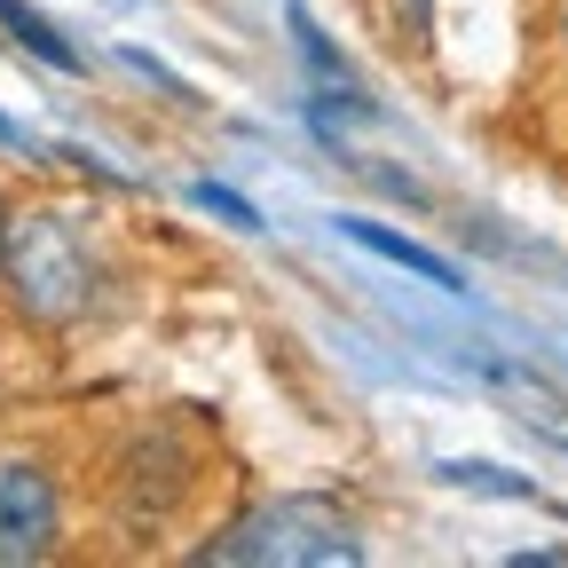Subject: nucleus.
<instances>
[{
	"instance_id": "1a4fd4ad",
	"label": "nucleus",
	"mask_w": 568,
	"mask_h": 568,
	"mask_svg": "<svg viewBox=\"0 0 568 568\" xmlns=\"http://www.w3.org/2000/svg\"><path fill=\"white\" fill-rule=\"evenodd\" d=\"M0 245H9V205H0Z\"/></svg>"
},
{
	"instance_id": "7ed1b4c3",
	"label": "nucleus",
	"mask_w": 568,
	"mask_h": 568,
	"mask_svg": "<svg viewBox=\"0 0 568 568\" xmlns=\"http://www.w3.org/2000/svg\"><path fill=\"white\" fill-rule=\"evenodd\" d=\"M63 545V481L40 458H0V568H32Z\"/></svg>"
},
{
	"instance_id": "20e7f679",
	"label": "nucleus",
	"mask_w": 568,
	"mask_h": 568,
	"mask_svg": "<svg viewBox=\"0 0 568 568\" xmlns=\"http://www.w3.org/2000/svg\"><path fill=\"white\" fill-rule=\"evenodd\" d=\"M339 237L364 245V253H379V261H395V268H410V276H426V284H443V293H458V268H450L443 253H426V245H410V237L364 222V213H339Z\"/></svg>"
},
{
	"instance_id": "f257e3e1",
	"label": "nucleus",
	"mask_w": 568,
	"mask_h": 568,
	"mask_svg": "<svg viewBox=\"0 0 568 568\" xmlns=\"http://www.w3.org/2000/svg\"><path fill=\"white\" fill-rule=\"evenodd\" d=\"M103 261L80 230V213L40 205L24 222H9V245H0V293L32 332H71L103 308Z\"/></svg>"
},
{
	"instance_id": "6e6552de",
	"label": "nucleus",
	"mask_w": 568,
	"mask_h": 568,
	"mask_svg": "<svg viewBox=\"0 0 568 568\" xmlns=\"http://www.w3.org/2000/svg\"><path fill=\"white\" fill-rule=\"evenodd\" d=\"M552 32H560V55H568V0H560V17H552Z\"/></svg>"
},
{
	"instance_id": "423d86ee",
	"label": "nucleus",
	"mask_w": 568,
	"mask_h": 568,
	"mask_svg": "<svg viewBox=\"0 0 568 568\" xmlns=\"http://www.w3.org/2000/svg\"><path fill=\"white\" fill-rule=\"evenodd\" d=\"M190 197H197L205 213H222V222H237V230H261V213H253V205H245L237 190H222V182H197Z\"/></svg>"
},
{
	"instance_id": "0eeeda50",
	"label": "nucleus",
	"mask_w": 568,
	"mask_h": 568,
	"mask_svg": "<svg viewBox=\"0 0 568 568\" xmlns=\"http://www.w3.org/2000/svg\"><path fill=\"white\" fill-rule=\"evenodd\" d=\"M0 142H9V151H40V142H32V134H24L17 119H0Z\"/></svg>"
},
{
	"instance_id": "f03ea898",
	"label": "nucleus",
	"mask_w": 568,
	"mask_h": 568,
	"mask_svg": "<svg viewBox=\"0 0 568 568\" xmlns=\"http://www.w3.org/2000/svg\"><path fill=\"white\" fill-rule=\"evenodd\" d=\"M205 568H355L364 529H355L332 497H261L230 529L197 545Z\"/></svg>"
},
{
	"instance_id": "39448f33",
	"label": "nucleus",
	"mask_w": 568,
	"mask_h": 568,
	"mask_svg": "<svg viewBox=\"0 0 568 568\" xmlns=\"http://www.w3.org/2000/svg\"><path fill=\"white\" fill-rule=\"evenodd\" d=\"M0 32H9L24 55H40L48 71H88V55L71 48V40H63V32H55L40 9H24V0H0Z\"/></svg>"
}]
</instances>
